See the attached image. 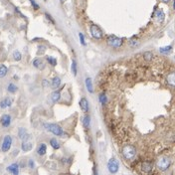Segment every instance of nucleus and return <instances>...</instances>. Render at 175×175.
<instances>
[{"label":"nucleus","instance_id":"f257e3e1","mask_svg":"<svg viewBox=\"0 0 175 175\" xmlns=\"http://www.w3.org/2000/svg\"><path fill=\"white\" fill-rule=\"evenodd\" d=\"M122 155L126 160H132L136 155V148L131 144H126L122 147Z\"/></svg>","mask_w":175,"mask_h":175},{"label":"nucleus","instance_id":"f03ea898","mask_svg":"<svg viewBox=\"0 0 175 175\" xmlns=\"http://www.w3.org/2000/svg\"><path fill=\"white\" fill-rule=\"evenodd\" d=\"M171 165V160L167 156H162V157L158 158L156 161V167L161 171H166L167 169Z\"/></svg>","mask_w":175,"mask_h":175},{"label":"nucleus","instance_id":"7ed1b4c3","mask_svg":"<svg viewBox=\"0 0 175 175\" xmlns=\"http://www.w3.org/2000/svg\"><path fill=\"white\" fill-rule=\"evenodd\" d=\"M44 127L49 130V131L51 132V134H53L54 135H56V136H62L63 134H64V130L61 126H60L59 124H44Z\"/></svg>","mask_w":175,"mask_h":175},{"label":"nucleus","instance_id":"20e7f679","mask_svg":"<svg viewBox=\"0 0 175 175\" xmlns=\"http://www.w3.org/2000/svg\"><path fill=\"white\" fill-rule=\"evenodd\" d=\"M21 148L24 152H28L33 148V137L30 134H27L22 139V143H21Z\"/></svg>","mask_w":175,"mask_h":175},{"label":"nucleus","instance_id":"39448f33","mask_svg":"<svg viewBox=\"0 0 175 175\" xmlns=\"http://www.w3.org/2000/svg\"><path fill=\"white\" fill-rule=\"evenodd\" d=\"M106 44L111 47H114V48H119L124 44V39L116 37V36H109L106 39Z\"/></svg>","mask_w":175,"mask_h":175},{"label":"nucleus","instance_id":"423d86ee","mask_svg":"<svg viewBox=\"0 0 175 175\" xmlns=\"http://www.w3.org/2000/svg\"><path fill=\"white\" fill-rule=\"evenodd\" d=\"M90 32L91 34H92V36L95 39H98V40H100V39H101L104 37V33H103V31H101V29L100 27H99L98 25H96V24H93V25H91V27H90Z\"/></svg>","mask_w":175,"mask_h":175},{"label":"nucleus","instance_id":"0eeeda50","mask_svg":"<svg viewBox=\"0 0 175 175\" xmlns=\"http://www.w3.org/2000/svg\"><path fill=\"white\" fill-rule=\"evenodd\" d=\"M108 169L111 174H116L119 169V161L116 158H111L108 162Z\"/></svg>","mask_w":175,"mask_h":175},{"label":"nucleus","instance_id":"6e6552de","mask_svg":"<svg viewBox=\"0 0 175 175\" xmlns=\"http://www.w3.org/2000/svg\"><path fill=\"white\" fill-rule=\"evenodd\" d=\"M12 145V137L10 135H5L3 142H2V146H1V149L3 152H7L10 148H11Z\"/></svg>","mask_w":175,"mask_h":175},{"label":"nucleus","instance_id":"1a4fd4ad","mask_svg":"<svg viewBox=\"0 0 175 175\" xmlns=\"http://www.w3.org/2000/svg\"><path fill=\"white\" fill-rule=\"evenodd\" d=\"M153 18H154L156 22L162 23L164 19H165V14H164V12L161 9H157L154 12V14H153Z\"/></svg>","mask_w":175,"mask_h":175},{"label":"nucleus","instance_id":"9d476101","mask_svg":"<svg viewBox=\"0 0 175 175\" xmlns=\"http://www.w3.org/2000/svg\"><path fill=\"white\" fill-rule=\"evenodd\" d=\"M153 169V164L150 161H143L141 163V170L146 174H149Z\"/></svg>","mask_w":175,"mask_h":175},{"label":"nucleus","instance_id":"9b49d317","mask_svg":"<svg viewBox=\"0 0 175 175\" xmlns=\"http://www.w3.org/2000/svg\"><path fill=\"white\" fill-rule=\"evenodd\" d=\"M0 122H1L3 127H8L10 124H11V116H10L9 114H3V116H1Z\"/></svg>","mask_w":175,"mask_h":175},{"label":"nucleus","instance_id":"f8f14e48","mask_svg":"<svg viewBox=\"0 0 175 175\" xmlns=\"http://www.w3.org/2000/svg\"><path fill=\"white\" fill-rule=\"evenodd\" d=\"M7 171H9L13 175H18L19 174V165L17 163H13L7 167Z\"/></svg>","mask_w":175,"mask_h":175},{"label":"nucleus","instance_id":"ddd939ff","mask_svg":"<svg viewBox=\"0 0 175 175\" xmlns=\"http://www.w3.org/2000/svg\"><path fill=\"white\" fill-rule=\"evenodd\" d=\"M80 106L81 109H83V111H85V113H87L89 111V101L86 98H82L80 100Z\"/></svg>","mask_w":175,"mask_h":175},{"label":"nucleus","instance_id":"4468645a","mask_svg":"<svg viewBox=\"0 0 175 175\" xmlns=\"http://www.w3.org/2000/svg\"><path fill=\"white\" fill-rule=\"evenodd\" d=\"M12 103H13L12 99H10V98H5L4 100L1 101V103H0V108H1V109L9 108V106H11Z\"/></svg>","mask_w":175,"mask_h":175},{"label":"nucleus","instance_id":"2eb2a0df","mask_svg":"<svg viewBox=\"0 0 175 175\" xmlns=\"http://www.w3.org/2000/svg\"><path fill=\"white\" fill-rule=\"evenodd\" d=\"M51 84V87L54 89V90H56V89H58L60 86H61V79H60L59 77H55L53 78V80H52Z\"/></svg>","mask_w":175,"mask_h":175},{"label":"nucleus","instance_id":"dca6fc26","mask_svg":"<svg viewBox=\"0 0 175 175\" xmlns=\"http://www.w3.org/2000/svg\"><path fill=\"white\" fill-rule=\"evenodd\" d=\"M166 81H167V84H168V85H170L171 87H174L175 86V73L174 72L170 73V74L167 76Z\"/></svg>","mask_w":175,"mask_h":175},{"label":"nucleus","instance_id":"f3484780","mask_svg":"<svg viewBox=\"0 0 175 175\" xmlns=\"http://www.w3.org/2000/svg\"><path fill=\"white\" fill-rule=\"evenodd\" d=\"M86 87H87V90H88L89 93H91V94L94 93L93 81L91 78H87V79H86Z\"/></svg>","mask_w":175,"mask_h":175},{"label":"nucleus","instance_id":"a211bd4d","mask_svg":"<svg viewBox=\"0 0 175 175\" xmlns=\"http://www.w3.org/2000/svg\"><path fill=\"white\" fill-rule=\"evenodd\" d=\"M46 151H47V146L45 143H42L40 144V146L38 147V150H37V153L39 155H45L46 154Z\"/></svg>","mask_w":175,"mask_h":175},{"label":"nucleus","instance_id":"6ab92c4d","mask_svg":"<svg viewBox=\"0 0 175 175\" xmlns=\"http://www.w3.org/2000/svg\"><path fill=\"white\" fill-rule=\"evenodd\" d=\"M33 66L37 69H43L44 68V63L41 59H35L33 61Z\"/></svg>","mask_w":175,"mask_h":175},{"label":"nucleus","instance_id":"aec40b11","mask_svg":"<svg viewBox=\"0 0 175 175\" xmlns=\"http://www.w3.org/2000/svg\"><path fill=\"white\" fill-rule=\"evenodd\" d=\"M60 98H61V93H60V91H55V92L52 93L51 95V99L53 101H58L60 100Z\"/></svg>","mask_w":175,"mask_h":175},{"label":"nucleus","instance_id":"412c9836","mask_svg":"<svg viewBox=\"0 0 175 175\" xmlns=\"http://www.w3.org/2000/svg\"><path fill=\"white\" fill-rule=\"evenodd\" d=\"M159 51L162 54H170L172 52V46H165V47H161L159 48Z\"/></svg>","mask_w":175,"mask_h":175},{"label":"nucleus","instance_id":"4be33fe9","mask_svg":"<svg viewBox=\"0 0 175 175\" xmlns=\"http://www.w3.org/2000/svg\"><path fill=\"white\" fill-rule=\"evenodd\" d=\"M8 69L5 65H0V78H4L7 75Z\"/></svg>","mask_w":175,"mask_h":175},{"label":"nucleus","instance_id":"5701e85b","mask_svg":"<svg viewBox=\"0 0 175 175\" xmlns=\"http://www.w3.org/2000/svg\"><path fill=\"white\" fill-rule=\"evenodd\" d=\"M50 145L54 148V149H59L60 146H61L56 138H52V139H50Z\"/></svg>","mask_w":175,"mask_h":175},{"label":"nucleus","instance_id":"b1692460","mask_svg":"<svg viewBox=\"0 0 175 175\" xmlns=\"http://www.w3.org/2000/svg\"><path fill=\"white\" fill-rule=\"evenodd\" d=\"M27 134H28L27 130H26V129H24V127H20V129H18V136H19V138H21V139H23Z\"/></svg>","mask_w":175,"mask_h":175},{"label":"nucleus","instance_id":"393cba45","mask_svg":"<svg viewBox=\"0 0 175 175\" xmlns=\"http://www.w3.org/2000/svg\"><path fill=\"white\" fill-rule=\"evenodd\" d=\"M71 69H72L73 75H74V76H77V73H78V65H77V62H76V60H73V61H72Z\"/></svg>","mask_w":175,"mask_h":175},{"label":"nucleus","instance_id":"a878e982","mask_svg":"<svg viewBox=\"0 0 175 175\" xmlns=\"http://www.w3.org/2000/svg\"><path fill=\"white\" fill-rule=\"evenodd\" d=\"M90 124H91V117H90V116H84V119H83L84 126H85L86 129H88V127L90 126Z\"/></svg>","mask_w":175,"mask_h":175},{"label":"nucleus","instance_id":"bb28decb","mask_svg":"<svg viewBox=\"0 0 175 175\" xmlns=\"http://www.w3.org/2000/svg\"><path fill=\"white\" fill-rule=\"evenodd\" d=\"M7 90H8L9 93L14 94V93L17 92L18 89H17V87H16V85H14V84H9L8 87H7Z\"/></svg>","mask_w":175,"mask_h":175},{"label":"nucleus","instance_id":"cd10ccee","mask_svg":"<svg viewBox=\"0 0 175 175\" xmlns=\"http://www.w3.org/2000/svg\"><path fill=\"white\" fill-rule=\"evenodd\" d=\"M47 61H48V63L51 66H56L57 65V60L56 58H54V57H51V56L47 57Z\"/></svg>","mask_w":175,"mask_h":175},{"label":"nucleus","instance_id":"c85d7f7f","mask_svg":"<svg viewBox=\"0 0 175 175\" xmlns=\"http://www.w3.org/2000/svg\"><path fill=\"white\" fill-rule=\"evenodd\" d=\"M13 58H14L15 61H20L21 59H22V55L19 51H14V53H13Z\"/></svg>","mask_w":175,"mask_h":175},{"label":"nucleus","instance_id":"c756f323","mask_svg":"<svg viewBox=\"0 0 175 175\" xmlns=\"http://www.w3.org/2000/svg\"><path fill=\"white\" fill-rule=\"evenodd\" d=\"M99 99H100V101H101V104H104L106 103V94H101L100 96H99Z\"/></svg>","mask_w":175,"mask_h":175},{"label":"nucleus","instance_id":"7c9ffc66","mask_svg":"<svg viewBox=\"0 0 175 175\" xmlns=\"http://www.w3.org/2000/svg\"><path fill=\"white\" fill-rule=\"evenodd\" d=\"M30 1V3H31V5H32L33 6V8L35 9V10H38L39 8H40V6H39V5L36 3V1L35 0H29Z\"/></svg>","mask_w":175,"mask_h":175},{"label":"nucleus","instance_id":"2f4dec72","mask_svg":"<svg viewBox=\"0 0 175 175\" xmlns=\"http://www.w3.org/2000/svg\"><path fill=\"white\" fill-rule=\"evenodd\" d=\"M79 37H80V42L83 46H86V42H85V37H84L83 33H79Z\"/></svg>","mask_w":175,"mask_h":175},{"label":"nucleus","instance_id":"473e14b6","mask_svg":"<svg viewBox=\"0 0 175 175\" xmlns=\"http://www.w3.org/2000/svg\"><path fill=\"white\" fill-rule=\"evenodd\" d=\"M144 58L146 61H150L151 58H152V54L150 53V52H145V54H144Z\"/></svg>","mask_w":175,"mask_h":175},{"label":"nucleus","instance_id":"72a5a7b5","mask_svg":"<svg viewBox=\"0 0 175 175\" xmlns=\"http://www.w3.org/2000/svg\"><path fill=\"white\" fill-rule=\"evenodd\" d=\"M45 16L47 17V19L50 20V22L52 23V24H55V21H54L53 18H52V16H51L50 14H48V13H45Z\"/></svg>","mask_w":175,"mask_h":175},{"label":"nucleus","instance_id":"f704fd0d","mask_svg":"<svg viewBox=\"0 0 175 175\" xmlns=\"http://www.w3.org/2000/svg\"><path fill=\"white\" fill-rule=\"evenodd\" d=\"M28 164H29V167L30 168H35V162H34V160H32V159H30L29 160V162H28Z\"/></svg>","mask_w":175,"mask_h":175},{"label":"nucleus","instance_id":"c9c22d12","mask_svg":"<svg viewBox=\"0 0 175 175\" xmlns=\"http://www.w3.org/2000/svg\"><path fill=\"white\" fill-rule=\"evenodd\" d=\"M42 84H43L44 87H48V86L50 85V82H49V81H47V80H43Z\"/></svg>","mask_w":175,"mask_h":175},{"label":"nucleus","instance_id":"e433bc0d","mask_svg":"<svg viewBox=\"0 0 175 175\" xmlns=\"http://www.w3.org/2000/svg\"><path fill=\"white\" fill-rule=\"evenodd\" d=\"M136 44H137V42L136 41H130V45H131V46H135V45H136Z\"/></svg>","mask_w":175,"mask_h":175},{"label":"nucleus","instance_id":"4c0bfd02","mask_svg":"<svg viewBox=\"0 0 175 175\" xmlns=\"http://www.w3.org/2000/svg\"><path fill=\"white\" fill-rule=\"evenodd\" d=\"M162 2H164V3H169V2L171 1V0H161Z\"/></svg>","mask_w":175,"mask_h":175}]
</instances>
